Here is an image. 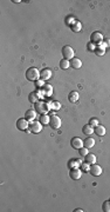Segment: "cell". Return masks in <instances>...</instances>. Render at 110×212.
Wrapping results in <instances>:
<instances>
[{
    "mask_svg": "<svg viewBox=\"0 0 110 212\" xmlns=\"http://www.w3.org/2000/svg\"><path fill=\"white\" fill-rule=\"evenodd\" d=\"M96 46H97V45H96V44H94V42H91V41L88 44V48H89V51H92V52H95Z\"/></svg>",
    "mask_w": 110,
    "mask_h": 212,
    "instance_id": "obj_33",
    "label": "cell"
},
{
    "mask_svg": "<svg viewBox=\"0 0 110 212\" xmlns=\"http://www.w3.org/2000/svg\"><path fill=\"white\" fill-rule=\"evenodd\" d=\"M70 66L73 67V68H81L82 67V60L81 59H78V58H73L71 60H70Z\"/></svg>",
    "mask_w": 110,
    "mask_h": 212,
    "instance_id": "obj_16",
    "label": "cell"
},
{
    "mask_svg": "<svg viewBox=\"0 0 110 212\" xmlns=\"http://www.w3.org/2000/svg\"><path fill=\"white\" fill-rule=\"evenodd\" d=\"M49 121H50V117L48 114H41L40 115V122L42 125H49Z\"/></svg>",
    "mask_w": 110,
    "mask_h": 212,
    "instance_id": "obj_23",
    "label": "cell"
},
{
    "mask_svg": "<svg viewBox=\"0 0 110 212\" xmlns=\"http://www.w3.org/2000/svg\"><path fill=\"white\" fill-rule=\"evenodd\" d=\"M26 78L29 80V81H36L40 79V72L36 67H29L27 71H26Z\"/></svg>",
    "mask_w": 110,
    "mask_h": 212,
    "instance_id": "obj_1",
    "label": "cell"
},
{
    "mask_svg": "<svg viewBox=\"0 0 110 212\" xmlns=\"http://www.w3.org/2000/svg\"><path fill=\"white\" fill-rule=\"evenodd\" d=\"M75 211H76V212H83V210H82V208H76Z\"/></svg>",
    "mask_w": 110,
    "mask_h": 212,
    "instance_id": "obj_35",
    "label": "cell"
},
{
    "mask_svg": "<svg viewBox=\"0 0 110 212\" xmlns=\"http://www.w3.org/2000/svg\"><path fill=\"white\" fill-rule=\"evenodd\" d=\"M29 130L32 131V133H40L42 131V124L40 121H30L29 122Z\"/></svg>",
    "mask_w": 110,
    "mask_h": 212,
    "instance_id": "obj_7",
    "label": "cell"
},
{
    "mask_svg": "<svg viewBox=\"0 0 110 212\" xmlns=\"http://www.w3.org/2000/svg\"><path fill=\"white\" fill-rule=\"evenodd\" d=\"M95 54H96L97 57H102V55H104V54H105V47H103L102 42H101V44H98V45L96 46Z\"/></svg>",
    "mask_w": 110,
    "mask_h": 212,
    "instance_id": "obj_18",
    "label": "cell"
},
{
    "mask_svg": "<svg viewBox=\"0 0 110 212\" xmlns=\"http://www.w3.org/2000/svg\"><path fill=\"white\" fill-rule=\"evenodd\" d=\"M83 145H84V147H87V148H91V147H94V145H95V139L88 135V137L83 140Z\"/></svg>",
    "mask_w": 110,
    "mask_h": 212,
    "instance_id": "obj_15",
    "label": "cell"
},
{
    "mask_svg": "<svg viewBox=\"0 0 110 212\" xmlns=\"http://www.w3.org/2000/svg\"><path fill=\"white\" fill-rule=\"evenodd\" d=\"M51 78V71L49 68H44L40 72V79L42 80H49Z\"/></svg>",
    "mask_w": 110,
    "mask_h": 212,
    "instance_id": "obj_12",
    "label": "cell"
},
{
    "mask_svg": "<svg viewBox=\"0 0 110 212\" xmlns=\"http://www.w3.org/2000/svg\"><path fill=\"white\" fill-rule=\"evenodd\" d=\"M41 90H42L44 97H51V94H53V87H51V85L46 84Z\"/></svg>",
    "mask_w": 110,
    "mask_h": 212,
    "instance_id": "obj_14",
    "label": "cell"
},
{
    "mask_svg": "<svg viewBox=\"0 0 110 212\" xmlns=\"http://www.w3.org/2000/svg\"><path fill=\"white\" fill-rule=\"evenodd\" d=\"M35 105V111L40 114H47V112L50 110V106L48 102H44V101H37Z\"/></svg>",
    "mask_w": 110,
    "mask_h": 212,
    "instance_id": "obj_2",
    "label": "cell"
},
{
    "mask_svg": "<svg viewBox=\"0 0 110 212\" xmlns=\"http://www.w3.org/2000/svg\"><path fill=\"white\" fill-rule=\"evenodd\" d=\"M70 145L73 148H76V150H80L81 147H83V140L78 137H74L71 140H70Z\"/></svg>",
    "mask_w": 110,
    "mask_h": 212,
    "instance_id": "obj_8",
    "label": "cell"
},
{
    "mask_svg": "<svg viewBox=\"0 0 110 212\" xmlns=\"http://www.w3.org/2000/svg\"><path fill=\"white\" fill-rule=\"evenodd\" d=\"M75 22H76V19H75V18H73V16H68V18H67V25L73 26Z\"/></svg>",
    "mask_w": 110,
    "mask_h": 212,
    "instance_id": "obj_31",
    "label": "cell"
},
{
    "mask_svg": "<svg viewBox=\"0 0 110 212\" xmlns=\"http://www.w3.org/2000/svg\"><path fill=\"white\" fill-rule=\"evenodd\" d=\"M49 125H50V127L54 128V130L60 128V127H61V119H60V117L56 115V114H51V115H50Z\"/></svg>",
    "mask_w": 110,
    "mask_h": 212,
    "instance_id": "obj_4",
    "label": "cell"
},
{
    "mask_svg": "<svg viewBox=\"0 0 110 212\" xmlns=\"http://www.w3.org/2000/svg\"><path fill=\"white\" fill-rule=\"evenodd\" d=\"M82 132H83V134H87V135H90V134H92L94 133V127L91 126V125H84L83 127H82Z\"/></svg>",
    "mask_w": 110,
    "mask_h": 212,
    "instance_id": "obj_22",
    "label": "cell"
},
{
    "mask_svg": "<svg viewBox=\"0 0 110 212\" xmlns=\"http://www.w3.org/2000/svg\"><path fill=\"white\" fill-rule=\"evenodd\" d=\"M81 175H82V170H80V168H71L69 172V177L74 180H78L81 178Z\"/></svg>",
    "mask_w": 110,
    "mask_h": 212,
    "instance_id": "obj_10",
    "label": "cell"
},
{
    "mask_svg": "<svg viewBox=\"0 0 110 212\" xmlns=\"http://www.w3.org/2000/svg\"><path fill=\"white\" fill-rule=\"evenodd\" d=\"M44 85H46L44 80H42V79H39V80L35 81V87H37V88H42Z\"/></svg>",
    "mask_w": 110,
    "mask_h": 212,
    "instance_id": "obj_30",
    "label": "cell"
},
{
    "mask_svg": "<svg viewBox=\"0 0 110 212\" xmlns=\"http://www.w3.org/2000/svg\"><path fill=\"white\" fill-rule=\"evenodd\" d=\"M36 111L35 110H27L26 113H25V118L30 122V121H34L35 120V117H36Z\"/></svg>",
    "mask_w": 110,
    "mask_h": 212,
    "instance_id": "obj_11",
    "label": "cell"
},
{
    "mask_svg": "<svg viewBox=\"0 0 110 212\" xmlns=\"http://www.w3.org/2000/svg\"><path fill=\"white\" fill-rule=\"evenodd\" d=\"M84 161L88 163L89 165H92V164H96V155L92 154V153H88L85 157H84Z\"/></svg>",
    "mask_w": 110,
    "mask_h": 212,
    "instance_id": "obj_17",
    "label": "cell"
},
{
    "mask_svg": "<svg viewBox=\"0 0 110 212\" xmlns=\"http://www.w3.org/2000/svg\"><path fill=\"white\" fill-rule=\"evenodd\" d=\"M82 164V160L81 159H70L69 163H68V167L71 170V168H78Z\"/></svg>",
    "mask_w": 110,
    "mask_h": 212,
    "instance_id": "obj_13",
    "label": "cell"
},
{
    "mask_svg": "<svg viewBox=\"0 0 110 212\" xmlns=\"http://www.w3.org/2000/svg\"><path fill=\"white\" fill-rule=\"evenodd\" d=\"M78 98H80V94H78V92H76V91H71V92L69 93V95H68V100H69L70 102H76V101L78 100Z\"/></svg>",
    "mask_w": 110,
    "mask_h": 212,
    "instance_id": "obj_19",
    "label": "cell"
},
{
    "mask_svg": "<svg viewBox=\"0 0 110 212\" xmlns=\"http://www.w3.org/2000/svg\"><path fill=\"white\" fill-rule=\"evenodd\" d=\"M69 66H70V61H69V60L62 59V60L60 61V67H61L62 69H67V68H69Z\"/></svg>",
    "mask_w": 110,
    "mask_h": 212,
    "instance_id": "obj_24",
    "label": "cell"
},
{
    "mask_svg": "<svg viewBox=\"0 0 110 212\" xmlns=\"http://www.w3.org/2000/svg\"><path fill=\"white\" fill-rule=\"evenodd\" d=\"M102 210L104 212H110V200H105L102 205Z\"/></svg>",
    "mask_w": 110,
    "mask_h": 212,
    "instance_id": "obj_27",
    "label": "cell"
},
{
    "mask_svg": "<svg viewBox=\"0 0 110 212\" xmlns=\"http://www.w3.org/2000/svg\"><path fill=\"white\" fill-rule=\"evenodd\" d=\"M80 167H81V170H82V171H84V172H89V170H90V165H89L88 163H85V161H84V163H82Z\"/></svg>",
    "mask_w": 110,
    "mask_h": 212,
    "instance_id": "obj_28",
    "label": "cell"
},
{
    "mask_svg": "<svg viewBox=\"0 0 110 212\" xmlns=\"http://www.w3.org/2000/svg\"><path fill=\"white\" fill-rule=\"evenodd\" d=\"M70 27H71V29H73L74 32H81V29H82V24L76 20V22H75L73 26H70Z\"/></svg>",
    "mask_w": 110,
    "mask_h": 212,
    "instance_id": "obj_25",
    "label": "cell"
},
{
    "mask_svg": "<svg viewBox=\"0 0 110 212\" xmlns=\"http://www.w3.org/2000/svg\"><path fill=\"white\" fill-rule=\"evenodd\" d=\"M102 45H103V47H110V39H104L103 40V42H102Z\"/></svg>",
    "mask_w": 110,
    "mask_h": 212,
    "instance_id": "obj_34",
    "label": "cell"
},
{
    "mask_svg": "<svg viewBox=\"0 0 110 212\" xmlns=\"http://www.w3.org/2000/svg\"><path fill=\"white\" fill-rule=\"evenodd\" d=\"M102 172H103V170H102V167H101L99 165H97V164H92V165H90L89 173H91L92 175L98 177V175H101V174H102Z\"/></svg>",
    "mask_w": 110,
    "mask_h": 212,
    "instance_id": "obj_9",
    "label": "cell"
},
{
    "mask_svg": "<svg viewBox=\"0 0 110 212\" xmlns=\"http://www.w3.org/2000/svg\"><path fill=\"white\" fill-rule=\"evenodd\" d=\"M48 104H49V106H50V110L57 111V110L61 108V104H60L59 101H50V102H48Z\"/></svg>",
    "mask_w": 110,
    "mask_h": 212,
    "instance_id": "obj_26",
    "label": "cell"
},
{
    "mask_svg": "<svg viewBox=\"0 0 110 212\" xmlns=\"http://www.w3.org/2000/svg\"><path fill=\"white\" fill-rule=\"evenodd\" d=\"M16 127L20 131H27L29 128V121L26 118H20L16 120Z\"/></svg>",
    "mask_w": 110,
    "mask_h": 212,
    "instance_id": "obj_5",
    "label": "cell"
},
{
    "mask_svg": "<svg viewBox=\"0 0 110 212\" xmlns=\"http://www.w3.org/2000/svg\"><path fill=\"white\" fill-rule=\"evenodd\" d=\"M89 125H91L92 127H96V126L99 125V124H98V120H97L96 118H91V119L89 120Z\"/></svg>",
    "mask_w": 110,
    "mask_h": 212,
    "instance_id": "obj_32",
    "label": "cell"
},
{
    "mask_svg": "<svg viewBox=\"0 0 110 212\" xmlns=\"http://www.w3.org/2000/svg\"><path fill=\"white\" fill-rule=\"evenodd\" d=\"M90 40H91V42H94V44H96V45H98V44H101V42H103V40H104V38H103V35H102V33L101 32H92L91 33V35H90Z\"/></svg>",
    "mask_w": 110,
    "mask_h": 212,
    "instance_id": "obj_6",
    "label": "cell"
},
{
    "mask_svg": "<svg viewBox=\"0 0 110 212\" xmlns=\"http://www.w3.org/2000/svg\"><path fill=\"white\" fill-rule=\"evenodd\" d=\"M94 132H95L97 135L102 137V135H104V134H105L106 130H105V127H104L103 125H97V126L94 128Z\"/></svg>",
    "mask_w": 110,
    "mask_h": 212,
    "instance_id": "obj_20",
    "label": "cell"
},
{
    "mask_svg": "<svg viewBox=\"0 0 110 212\" xmlns=\"http://www.w3.org/2000/svg\"><path fill=\"white\" fill-rule=\"evenodd\" d=\"M39 99H40V97H39V94H37L36 92H32V93H29V95H28V100H29L32 104H36V102L39 101Z\"/></svg>",
    "mask_w": 110,
    "mask_h": 212,
    "instance_id": "obj_21",
    "label": "cell"
},
{
    "mask_svg": "<svg viewBox=\"0 0 110 212\" xmlns=\"http://www.w3.org/2000/svg\"><path fill=\"white\" fill-rule=\"evenodd\" d=\"M78 152H80V154L82 155V157H85L88 153H89V148H87V147H81L80 150H78Z\"/></svg>",
    "mask_w": 110,
    "mask_h": 212,
    "instance_id": "obj_29",
    "label": "cell"
},
{
    "mask_svg": "<svg viewBox=\"0 0 110 212\" xmlns=\"http://www.w3.org/2000/svg\"><path fill=\"white\" fill-rule=\"evenodd\" d=\"M74 54H75V52H74L73 47H70V46H63V48H62V55H63L64 59L71 60L73 58H75Z\"/></svg>",
    "mask_w": 110,
    "mask_h": 212,
    "instance_id": "obj_3",
    "label": "cell"
}]
</instances>
